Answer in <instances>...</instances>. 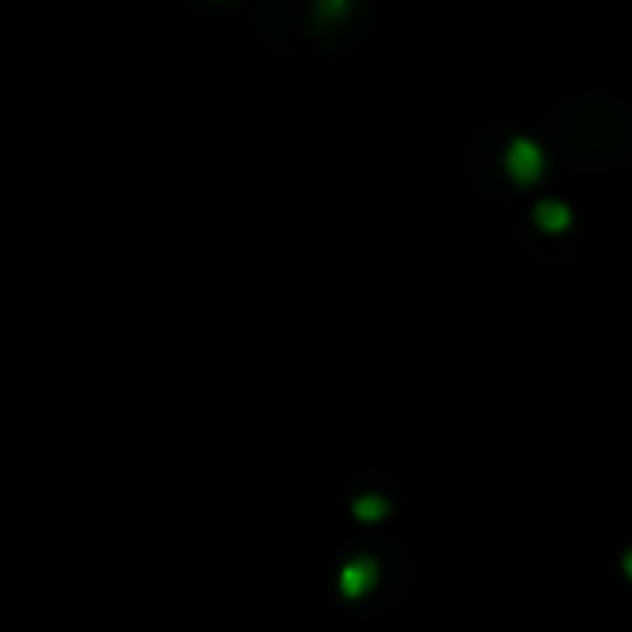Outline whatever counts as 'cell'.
<instances>
[{
    "instance_id": "cell-3",
    "label": "cell",
    "mask_w": 632,
    "mask_h": 632,
    "mask_svg": "<svg viewBox=\"0 0 632 632\" xmlns=\"http://www.w3.org/2000/svg\"><path fill=\"white\" fill-rule=\"evenodd\" d=\"M537 222L544 225V230H563V225H570V207H566L563 201H544L537 204Z\"/></svg>"
},
{
    "instance_id": "cell-5",
    "label": "cell",
    "mask_w": 632,
    "mask_h": 632,
    "mask_svg": "<svg viewBox=\"0 0 632 632\" xmlns=\"http://www.w3.org/2000/svg\"><path fill=\"white\" fill-rule=\"evenodd\" d=\"M621 563H625V573L632 577V551H629V555H625V558H621Z\"/></svg>"
},
{
    "instance_id": "cell-4",
    "label": "cell",
    "mask_w": 632,
    "mask_h": 632,
    "mask_svg": "<svg viewBox=\"0 0 632 632\" xmlns=\"http://www.w3.org/2000/svg\"><path fill=\"white\" fill-rule=\"evenodd\" d=\"M351 511H356V518L374 521V518H382V514L388 511V503L382 500V495H359V500L351 503Z\"/></svg>"
},
{
    "instance_id": "cell-2",
    "label": "cell",
    "mask_w": 632,
    "mask_h": 632,
    "mask_svg": "<svg viewBox=\"0 0 632 632\" xmlns=\"http://www.w3.org/2000/svg\"><path fill=\"white\" fill-rule=\"evenodd\" d=\"M374 581H377V563L370 555H359V558H351V563L340 570V592L345 595H366L370 589H374Z\"/></svg>"
},
{
    "instance_id": "cell-1",
    "label": "cell",
    "mask_w": 632,
    "mask_h": 632,
    "mask_svg": "<svg viewBox=\"0 0 632 632\" xmlns=\"http://www.w3.org/2000/svg\"><path fill=\"white\" fill-rule=\"evenodd\" d=\"M507 170L518 182H537L540 170H544V152H540V144L529 138L514 141L507 149Z\"/></svg>"
}]
</instances>
